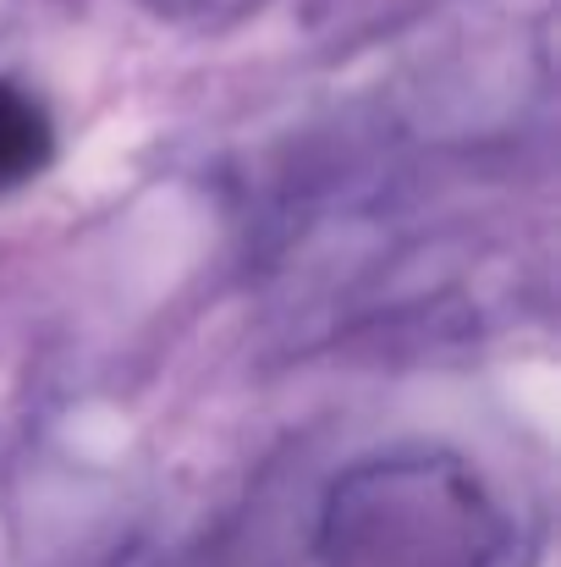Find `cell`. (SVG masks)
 Instances as JSON below:
<instances>
[{
  "mask_svg": "<svg viewBox=\"0 0 561 567\" xmlns=\"http://www.w3.org/2000/svg\"><path fill=\"white\" fill-rule=\"evenodd\" d=\"M50 122H44V111L28 100V94H17V89H6L0 83V188H17V183H28L44 161H50Z\"/></svg>",
  "mask_w": 561,
  "mask_h": 567,
  "instance_id": "6da1fadb",
  "label": "cell"
}]
</instances>
